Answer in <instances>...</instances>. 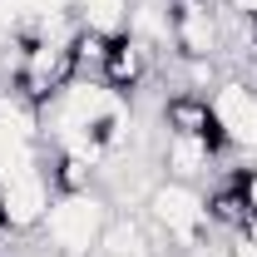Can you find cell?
I'll return each mask as SVG.
<instances>
[{
  "instance_id": "6da1fadb",
  "label": "cell",
  "mask_w": 257,
  "mask_h": 257,
  "mask_svg": "<svg viewBox=\"0 0 257 257\" xmlns=\"http://www.w3.org/2000/svg\"><path fill=\"white\" fill-rule=\"evenodd\" d=\"M109 218H114V203L94 188L89 193H55V203H50L40 227H45L55 257H89V252H99V237H104Z\"/></svg>"
},
{
  "instance_id": "7a4b0ae2",
  "label": "cell",
  "mask_w": 257,
  "mask_h": 257,
  "mask_svg": "<svg viewBox=\"0 0 257 257\" xmlns=\"http://www.w3.org/2000/svg\"><path fill=\"white\" fill-rule=\"evenodd\" d=\"M144 208H149V223L159 227L173 247H183V252H193V247L203 242V232L213 227V223H208V198L198 193V183L159 178Z\"/></svg>"
},
{
  "instance_id": "3957f363",
  "label": "cell",
  "mask_w": 257,
  "mask_h": 257,
  "mask_svg": "<svg viewBox=\"0 0 257 257\" xmlns=\"http://www.w3.org/2000/svg\"><path fill=\"white\" fill-rule=\"evenodd\" d=\"M173 50L183 60H218L223 10H213L208 0H173Z\"/></svg>"
},
{
  "instance_id": "277c9868",
  "label": "cell",
  "mask_w": 257,
  "mask_h": 257,
  "mask_svg": "<svg viewBox=\"0 0 257 257\" xmlns=\"http://www.w3.org/2000/svg\"><path fill=\"white\" fill-rule=\"evenodd\" d=\"M208 104H213V119H218L227 144L257 154V89L252 84H247V79H223V84L208 94Z\"/></svg>"
},
{
  "instance_id": "5b68a950",
  "label": "cell",
  "mask_w": 257,
  "mask_h": 257,
  "mask_svg": "<svg viewBox=\"0 0 257 257\" xmlns=\"http://www.w3.org/2000/svg\"><path fill=\"white\" fill-rule=\"evenodd\" d=\"M50 203H55L50 173H25V178L0 183V218H5V232H35V227L45 223Z\"/></svg>"
},
{
  "instance_id": "8992f818",
  "label": "cell",
  "mask_w": 257,
  "mask_h": 257,
  "mask_svg": "<svg viewBox=\"0 0 257 257\" xmlns=\"http://www.w3.org/2000/svg\"><path fill=\"white\" fill-rule=\"evenodd\" d=\"M159 119L168 134H188V139H208L213 149H223V128H218V119H213V104H208V94H188V89H178V94L163 99Z\"/></svg>"
},
{
  "instance_id": "52a82bcc",
  "label": "cell",
  "mask_w": 257,
  "mask_h": 257,
  "mask_svg": "<svg viewBox=\"0 0 257 257\" xmlns=\"http://www.w3.org/2000/svg\"><path fill=\"white\" fill-rule=\"evenodd\" d=\"M149 69H154V50L139 45L134 35H114V40H109V55H104V69H99V79H104L109 89H119V94H134V89L149 79Z\"/></svg>"
},
{
  "instance_id": "ba28073f",
  "label": "cell",
  "mask_w": 257,
  "mask_h": 257,
  "mask_svg": "<svg viewBox=\"0 0 257 257\" xmlns=\"http://www.w3.org/2000/svg\"><path fill=\"white\" fill-rule=\"evenodd\" d=\"M218 149L208 139H188V134H168L159 144V173L163 178H178V183H198L213 173Z\"/></svg>"
},
{
  "instance_id": "9c48e42d",
  "label": "cell",
  "mask_w": 257,
  "mask_h": 257,
  "mask_svg": "<svg viewBox=\"0 0 257 257\" xmlns=\"http://www.w3.org/2000/svg\"><path fill=\"white\" fill-rule=\"evenodd\" d=\"M124 35H134L139 45H149L154 55L168 50L173 45V0H134Z\"/></svg>"
},
{
  "instance_id": "30bf717a",
  "label": "cell",
  "mask_w": 257,
  "mask_h": 257,
  "mask_svg": "<svg viewBox=\"0 0 257 257\" xmlns=\"http://www.w3.org/2000/svg\"><path fill=\"white\" fill-rule=\"evenodd\" d=\"M128 5H134V0H74V15H79V25H89V30L124 35Z\"/></svg>"
},
{
  "instance_id": "8fae6325",
  "label": "cell",
  "mask_w": 257,
  "mask_h": 257,
  "mask_svg": "<svg viewBox=\"0 0 257 257\" xmlns=\"http://www.w3.org/2000/svg\"><path fill=\"white\" fill-rule=\"evenodd\" d=\"M247 218H252V208H247V198H242L237 183H227V188H218L213 198H208V223L227 227V232H242Z\"/></svg>"
},
{
  "instance_id": "7c38bea8",
  "label": "cell",
  "mask_w": 257,
  "mask_h": 257,
  "mask_svg": "<svg viewBox=\"0 0 257 257\" xmlns=\"http://www.w3.org/2000/svg\"><path fill=\"white\" fill-rule=\"evenodd\" d=\"M237 188H242V198H247V208L257 213V168H242V178H237Z\"/></svg>"
},
{
  "instance_id": "4fadbf2b",
  "label": "cell",
  "mask_w": 257,
  "mask_h": 257,
  "mask_svg": "<svg viewBox=\"0 0 257 257\" xmlns=\"http://www.w3.org/2000/svg\"><path fill=\"white\" fill-rule=\"evenodd\" d=\"M227 257H257V242H247L242 232H232V242H227Z\"/></svg>"
},
{
  "instance_id": "5bb4252c",
  "label": "cell",
  "mask_w": 257,
  "mask_h": 257,
  "mask_svg": "<svg viewBox=\"0 0 257 257\" xmlns=\"http://www.w3.org/2000/svg\"><path fill=\"white\" fill-rule=\"evenodd\" d=\"M242 237H247V242H257V213L247 218V227H242Z\"/></svg>"
}]
</instances>
